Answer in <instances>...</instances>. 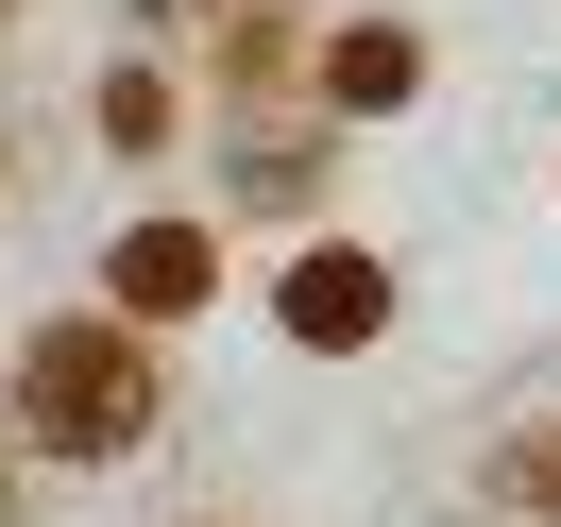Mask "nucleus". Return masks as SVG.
<instances>
[{
	"label": "nucleus",
	"instance_id": "0eeeda50",
	"mask_svg": "<svg viewBox=\"0 0 561 527\" xmlns=\"http://www.w3.org/2000/svg\"><path fill=\"white\" fill-rule=\"evenodd\" d=\"M0 18H18V0H0Z\"/></svg>",
	"mask_w": 561,
	"mask_h": 527
},
{
	"label": "nucleus",
	"instance_id": "423d86ee",
	"mask_svg": "<svg viewBox=\"0 0 561 527\" xmlns=\"http://www.w3.org/2000/svg\"><path fill=\"white\" fill-rule=\"evenodd\" d=\"M103 137H119V153H153V137H171V85L119 69V85H103Z\"/></svg>",
	"mask_w": 561,
	"mask_h": 527
},
{
	"label": "nucleus",
	"instance_id": "7ed1b4c3",
	"mask_svg": "<svg viewBox=\"0 0 561 527\" xmlns=\"http://www.w3.org/2000/svg\"><path fill=\"white\" fill-rule=\"evenodd\" d=\"M205 289H221V255L187 239V221H137V239L103 255V307H119V323H187Z\"/></svg>",
	"mask_w": 561,
	"mask_h": 527
},
{
	"label": "nucleus",
	"instance_id": "f257e3e1",
	"mask_svg": "<svg viewBox=\"0 0 561 527\" xmlns=\"http://www.w3.org/2000/svg\"><path fill=\"white\" fill-rule=\"evenodd\" d=\"M153 409H171L153 323L69 307V323H35V341H18V425H35L51 459H137V443H153Z\"/></svg>",
	"mask_w": 561,
	"mask_h": 527
},
{
	"label": "nucleus",
	"instance_id": "39448f33",
	"mask_svg": "<svg viewBox=\"0 0 561 527\" xmlns=\"http://www.w3.org/2000/svg\"><path fill=\"white\" fill-rule=\"evenodd\" d=\"M493 527H561V443H511V459H493Z\"/></svg>",
	"mask_w": 561,
	"mask_h": 527
},
{
	"label": "nucleus",
	"instance_id": "6e6552de",
	"mask_svg": "<svg viewBox=\"0 0 561 527\" xmlns=\"http://www.w3.org/2000/svg\"><path fill=\"white\" fill-rule=\"evenodd\" d=\"M0 527H18V511H0Z\"/></svg>",
	"mask_w": 561,
	"mask_h": 527
},
{
	"label": "nucleus",
	"instance_id": "20e7f679",
	"mask_svg": "<svg viewBox=\"0 0 561 527\" xmlns=\"http://www.w3.org/2000/svg\"><path fill=\"white\" fill-rule=\"evenodd\" d=\"M323 103H341V119H391V103H425V35H409V18H357V35L323 51Z\"/></svg>",
	"mask_w": 561,
	"mask_h": 527
},
{
	"label": "nucleus",
	"instance_id": "f03ea898",
	"mask_svg": "<svg viewBox=\"0 0 561 527\" xmlns=\"http://www.w3.org/2000/svg\"><path fill=\"white\" fill-rule=\"evenodd\" d=\"M273 323H289V341H323V357H357V341H375V323H391V273H375V255H357V239H323V255H289V289H273Z\"/></svg>",
	"mask_w": 561,
	"mask_h": 527
}]
</instances>
